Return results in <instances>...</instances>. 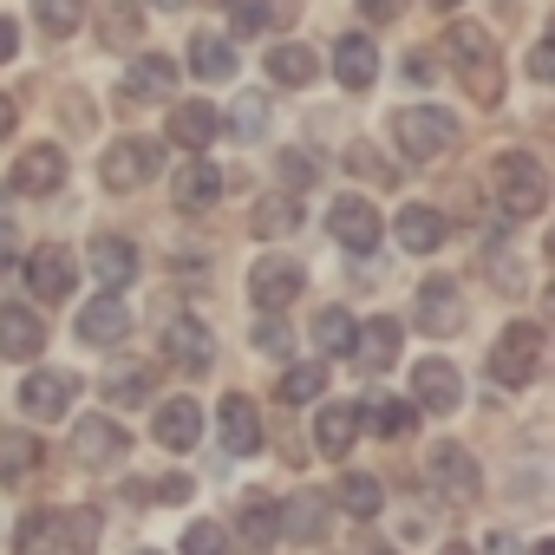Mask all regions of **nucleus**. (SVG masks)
Returning a JSON list of instances; mask_svg holds the SVG:
<instances>
[{
	"label": "nucleus",
	"mask_w": 555,
	"mask_h": 555,
	"mask_svg": "<svg viewBox=\"0 0 555 555\" xmlns=\"http://www.w3.org/2000/svg\"><path fill=\"white\" fill-rule=\"evenodd\" d=\"M444 53H451V66L464 73L470 99L496 105V92H503V60H496V40H490V27H477V21H451V34H444Z\"/></svg>",
	"instance_id": "1"
},
{
	"label": "nucleus",
	"mask_w": 555,
	"mask_h": 555,
	"mask_svg": "<svg viewBox=\"0 0 555 555\" xmlns=\"http://www.w3.org/2000/svg\"><path fill=\"white\" fill-rule=\"evenodd\" d=\"M392 144H399V157L431 164L457 144V118L438 112V105H405V112H392Z\"/></svg>",
	"instance_id": "2"
},
{
	"label": "nucleus",
	"mask_w": 555,
	"mask_h": 555,
	"mask_svg": "<svg viewBox=\"0 0 555 555\" xmlns=\"http://www.w3.org/2000/svg\"><path fill=\"white\" fill-rule=\"evenodd\" d=\"M542 203H548V170L529 151L496 157V209L503 216H542Z\"/></svg>",
	"instance_id": "3"
},
{
	"label": "nucleus",
	"mask_w": 555,
	"mask_h": 555,
	"mask_svg": "<svg viewBox=\"0 0 555 555\" xmlns=\"http://www.w3.org/2000/svg\"><path fill=\"white\" fill-rule=\"evenodd\" d=\"M535 373H542V327L535 321L503 327V340L490 347V379L509 386V392H522V386H535Z\"/></svg>",
	"instance_id": "4"
},
{
	"label": "nucleus",
	"mask_w": 555,
	"mask_h": 555,
	"mask_svg": "<svg viewBox=\"0 0 555 555\" xmlns=\"http://www.w3.org/2000/svg\"><path fill=\"white\" fill-rule=\"evenodd\" d=\"M164 170V144L157 138H118L112 151H105V164H99V177H105V190H138V183H151Z\"/></svg>",
	"instance_id": "5"
},
{
	"label": "nucleus",
	"mask_w": 555,
	"mask_h": 555,
	"mask_svg": "<svg viewBox=\"0 0 555 555\" xmlns=\"http://www.w3.org/2000/svg\"><path fill=\"white\" fill-rule=\"evenodd\" d=\"M301 288H308V274H301V261H288V255H261V261L248 268V295H255L261 314H282Z\"/></svg>",
	"instance_id": "6"
},
{
	"label": "nucleus",
	"mask_w": 555,
	"mask_h": 555,
	"mask_svg": "<svg viewBox=\"0 0 555 555\" xmlns=\"http://www.w3.org/2000/svg\"><path fill=\"white\" fill-rule=\"evenodd\" d=\"M327 229H334V242H340L347 255H373V248L386 242V222H379V209H373L366 196H340L334 216H327Z\"/></svg>",
	"instance_id": "7"
},
{
	"label": "nucleus",
	"mask_w": 555,
	"mask_h": 555,
	"mask_svg": "<svg viewBox=\"0 0 555 555\" xmlns=\"http://www.w3.org/2000/svg\"><path fill=\"white\" fill-rule=\"evenodd\" d=\"M73 282H79L73 248L47 242V248H34V255H27V288H34L40 301H66V295H73Z\"/></svg>",
	"instance_id": "8"
},
{
	"label": "nucleus",
	"mask_w": 555,
	"mask_h": 555,
	"mask_svg": "<svg viewBox=\"0 0 555 555\" xmlns=\"http://www.w3.org/2000/svg\"><path fill=\"white\" fill-rule=\"evenodd\" d=\"M164 360H170L177 373L203 379V373L216 366V340H209V327H203V321H170V327H164Z\"/></svg>",
	"instance_id": "9"
},
{
	"label": "nucleus",
	"mask_w": 555,
	"mask_h": 555,
	"mask_svg": "<svg viewBox=\"0 0 555 555\" xmlns=\"http://www.w3.org/2000/svg\"><path fill=\"white\" fill-rule=\"evenodd\" d=\"M412 405L418 412H457L464 405V379L451 360H418L412 366Z\"/></svg>",
	"instance_id": "10"
},
{
	"label": "nucleus",
	"mask_w": 555,
	"mask_h": 555,
	"mask_svg": "<svg viewBox=\"0 0 555 555\" xmlns=\"http://www.w3.org/2000/svg\"><path fill=\"white\" fill-rule=\"evenodd\" d=\"M73 399H79V386L66 379V373H27V386H21V405H27V418L34 425H53V418H66L73 412Z\"/></svg>",
	"instance_id": "11"
},
{
	"label": "nucleus",
	"mask_w": 555,
	"mask_h": 555,
	"mask_svg": "<svg viewBox=\"0 0 555 555\" xmlns=\"http://www.w3.org/2000/svg\"><path fill=\"white\" fill-rule=\"evenodd\" d=\"M73 451H79V464H92V470H112L125 451H131V438H125V425H112V418H79L73 425Z\"/></svg>",
	"instance_id": "12"
},
{
	"label": "nucleus",
	"mask_w": 555,
	"mask_h": 555,
	"mask_svg": "<svg viewBox=\"0 0 555 555\" xmlns=\"http://www.w3.org/2000/svg\"><path fill=\"white\" fill-rule=\"evenodd\" d=\"M66 183V151L60 144H34L21 164H14V190L21 196H53Z\"/></svg>",
	"instance_id": "13"
},
{
	"label": "nucleus",
	"mask_w": 555,
	"mask_h": 555,
	"mask_svg": "<svg viewBox=\"0 0 555 555\" xmlns=\"http://www.w3.org/2000/svg\"><path fill=\"white\" fill-rule=\"evenodd\" d=\"M353 366L360 373H386L392 360H399V321L392 314H379V321H366V327H353Z\"/></svg>",
	"instance_id": "14"
},
{
	"label": "nucleus",
	"mask_w": 555,
	"mask_h": 555,
	"mask_svg": "<svg viewBox=\"0 0 555 555\" xmlns=\"http://www.w3.org/2000/svg\"><path fill=\"white\" fill-rule=\"evenodd\" d=\"M40 347H47V321L34 314V308H0V353L8 360H40Z\"/></svg>",
	"instance_id": "15"
},
{
	"label": "nucleus",
	"mask_w": 555,
	"mask_h": 555,
	"mask_svg": "<svg viewBox=\"0 0 555 555\" xmlns=\"http://www.w3.org/2000/svg\"><path fill=\"white\" fill-rule=\"evenodd\" d=\"M216 105H203V99H183V105H170V144H183L190 157H203L209 144H216Z\"/></svg>",
	"instance_id": "16"
},
{
	"label": "nucleus",
	"mask_w": 555,
	"mask_h": 555,
	"mask_svg": "<svg viewBox=\"0 0 555 555\" xmlns=\"http://www.w3.org/2000/svg\"><path fill=\"white\" fill-rule=\"evenodd\" d=\"M125 334H131V308H125L118 295L86 301V314H79V340H86V347H118Z\"/></svg>",
	"instance_id": "17"
},
{
	"label": "nucleus",
	"mask_w": 555,
	"mask_h": 555,
	"mask_svg": "<svg viewBox=\"0 0 555 555\" xmlns=\"http://www.w3.org/2000/svg\"><path fill=\"white\" fill-rule=\"evenodd\" d=\"M431 483H438V490H451L457 503H470V496L483 490V477H477V457H470L464 444H438V451H431Z\"/></svg>",
	"instance_id": "18"
},
{
	"label": "nucleus",
	"mask_w": 555,
	"mask_h": 555,
	"mask_svg": "<svg viewBox=\"0 0 555 555\" xmlns=\"http://www.w3.org/2000/svg\"><path fill=\"white\" fill-rule=\"evenodd\" d=\"M301 216H308V209H301V196H295V190H274V196H261V203H255L248 229H255L261 242H288V235L301 229Z\"/></svg>",
	"instance_id": "19"
},
{
	"label": "nucleus",
	"mask_w": 555,
	"mask_h": 555,
	"mask_svg": "<svg viewBox=\"0 0 555 555\" xmlns=\"http://www.w3.org/2000/svg\"><path fill=\"white\" fill-rule=\"evenodd\" d=\"M418 327H425V334H438V340L464 327V301H457V288L444 282V274L418 288Z\"/></svg>",
	"instance_id": "20"
},
{
	"label": "nucleus",
	"mask_w": 555,
	"mask_h": 555,
	"mask_svg": "<svg viewBox=\"0 0 555 555\" xmlns=\"http://www.w3.org/2000/svg\"><path fill=\"white\" fill-rule=\"evenodd\" d=\"M86 268L99 274L105 288H125V282H138V248H131L125 235H99V242L86 248Z\"/></svg>",
	"instance_id": "21"
},
{
	"label": "nucleus",
	"mask_w": 555,
	"mask_h": 555,
	"mask_svg": "<svg viewBox=\"0 0 555 555\" xmlns=\"http://www.w3.org/2000/svg\"><path fill=\"white\" fill-rule=\"evenodd\" d=\"M392 235H399L405 255H431V248H444V216L425 209V203H405V209L392 216Z\"/></svg>",
	"instance_id": "22"
},
{
	"label": "nucleus",
	"mask_w": 555,
	"mask_h": 555,
	"mask_svg": "<svg viewBox=\"0 0 555 555\" xmlns=\"http://www.w3.org/2000/svg\"><path fill=\"white\" fill-rule=\"evenodd\" d=\"M203 438V405L196 399H164L157 405V444L164 451H196Z\"/></svg>",
	"instance_id": "23"
},
{
	"label": "nucleus",
	"mask_w": 555,
	"mask_h": 555,
	"mask_svg": "<svg viewBox=\"0 0 555 555\" xmlns=\"http://www.w3.org/2000/svg\"><path fill=\"white\" fill-rule=\"evenodd\" d=\"M222 451H235V457H255L261 451V412H255V399H222Z\"/></svg>",
	"instance_id": "24"
},
{
	"label": "nucleus",
	"mask_w": 555,
	"mask_h": 555,
	"mask_svg": "<svg viewBox=\"0 0 555 555\" xmlns=\"http://www.w3.org/2000/svg\"><path fill=\"white\" fill-rule=\"evenodd\" d=\"M334 73H340L347 92H366V86L379 79V53H373V40H366V34H340V47H334Z\"/></svg>",
	"instance_id": "25"
},
{
	"label": "nucleus",
	"mask_w": 555,
	"mask_h": 555,
	"mask_svg": "<svg viewBox=\"0 0 555 555\" xmlns=\"http://www.w3.org/2000/svg\"><path fill=\"white\" fill-rule=\"evenodd\" d=\"M170 86H177V60H164V53H144L125 73V99L131 105H157V99H170Z\"/></svg>",
	"instance_id": "26"
},
{
	"label": "nucleus",
	"mask_w": 555,
	"mask_h": 555,
	"mask_svg": "<svg viewBox=\"0 0 555 555\" xmlns=\"http://www.w3.org/2000/svg\"><path fill=\"white\" fill-rule=\"evenodd\" d=\"M353 438H360V405H347V399L321 405V425H314V444H321V457H340V464H347Z\"/></svg>",
	"instance_id": "27"
},
{
	"label": "nucleus",
	"mask_w": 555,
	"mask_h": 555,
	"mask_svg": "<svg viewBox=\"0 0 555 555\" xmlns=\"http://www.w3.org/2000/svg\"><path fill=\"white\" fill-rule=\"evenodd\" d=\"M235 529H242V542H248V548H268L274 535H282V503H274L268 490H248V496H242V509H235Z\"/></svg>",
	"instance_id": "28"
},
{
	"label": "nucleus",
	"mask_w": 555,
	"mask_h": 555,
	"mask_svg": "<svg viewBox=\"0 0 555 555\" xmlns=\"http://www.w3.org/2000/svg\"><path fill=\"white\" fill-rule=\"evenodd\" d=\"M190 73L222 86V79H235V73H242V53H235L222 34H190Z\"/></svg>",
	"instance_id": "29"
},
{
	"label": "nucleus",
	"mask_w": 555,
	"mask_h": 555,
	"mask_svg": "<svg viewBox=\"0 0 555 555\" xmlns=\"http://www.w3.org/2000/svg\"><path fill=\"white\" fill-rule=\"evenodd\" d=\"M327 522H334V496H321V490H301V496L282 509V529H288L295 542H321Z\"/></svg>",
	"instance_id": "30"
},
{
	"label": "nucleus",
	"mask_w": 555,
	"mask_h": 555,
	"mask_svg": "<svg viewBox=\"0 0 555 555\" xmlns=\"http://www.w3.org/2000/svg\"><path fill=\"white\" fill-rule=\"evenodd\" d=\"M14 548H21V555H66L60 509H27V516H21V529H14Z\"/></svg>",
	"instance_id": "31"
},
{
	"label": "nucleus",
	"mask_w": 555,
	"mask_h": 555,
	"mask_svg": "<svg viewBox=\"0 0 555 555\" xmlns=\"http://www.w3.org/2000/svg\"><path fill=\"white\" fill-rule=\"evenodd\" d=\"M360 425H373L379 438H412V431H418V405H412V399H386V392H379V399H366V405H360Z\"/></svg>",
	"instance_id": "32"
},
{
	"label": "nucleus",
	"mask_w": 555,
	"mask_h": 555,
	"mask_svg": "<svg viewBox=\"0 0 555 555\" xmlns=\"http://www.w3.org/2000/svg\"><path fill=\"white\" fill-rule=\"evenodd\" d=\"M216 196H222V170L203 164V157H190V164L177 170V209H209Z\"/></svg>",
	"instance_id": "33"
},
{
	"label": "nucleus",
	"mask_w": 555,
	"mask_h": 555,
	"mask_svg": "<svg viewBox=\"0 0 555 555\" xmlns=\"http://www.w3.org/2000/svg\"><path fill=\"white\" fill-rule=\"evenodd\" d=\"M334 503H340L347 516L373 522V516L386 509V490H379V477H366V470H347V477H340V490H334Z\"/></svg>",
	"instance_id": "34"
},
{
	"label": "nucleus",
	"mask_w": 555,
	"mask_h": 555,
	"mask_svg": "<svg viewBox=\"0 0 555 555\" xmlns=\"http://www.w3.org/2000/svg\"><path fill=\"white\" fill-rule=\"evenodd\" d=\"M321 392H327V366H321V360L288 366V373H282V386H274V399H282L288 412H295V405H314Z\"/></svg>",
	"instance_id": "35"
},
{
	"label": "nucleus",
	"mask_w": 555,
	"mask_h": 555,
	"mask_svg": "<svg viewBox=\"0 0 555 555\" xmlns=\"http://www.w3.org/2000/svg\"><path fill=\"white\" fill-rule=\"evenodd\" d=\"M40 438L34 431H0V483H21L27 470H40Z\"/></svg>",
	"instance_id": "36"
},
{
	"label": "nucleus",
	"mask_w": 555,
	"mask_h": 555,
	"mask_svg": "<svg viewBox=\"0 0 555 555\" xmlns=\"http://www.w3.org/2000/svg\"><path fill=\"white\" fill-rule=\"evenodd\" d=\"M314 73H321V60L308 47H274L268 53V79L274 86H314Z\"/></svg>",
	"instance_id": "37"
},
{
	"label": "nucleus",
	"mask_w": 555,
	"mask_h": 555,
	"mask_svg": "<svg viewBox=\"0 0 555 555\" xmlns=\"http://www.w3.org/2000/svg\"><path fill=\"white\" fill-rule=\"evenodd\" d=\"M353 327H360V321H353L347 308H321V314H314V347H321L327 360H347V347H353Z\"/></svg>",
	"instance_id": "38"
},
{
	"label": "nucleus",
	"mask_w": 555,
	"mask_h": 555,
	"mask_svg": "<svg viewBox=\"0 0 555 555\" xmlns=\"http://www.w3.org/2000/svg\"><path fill=\"white\" fill-rule=\"evenodd\" d=\"M229 131H235L242 144H255V138L268 131V99H261V92H242V99L229 105Z\"/></svg>",
	"instance_id": "39"
},
{
	"label": "nucleus",
	"mask_w": 555,
	"mask_h": 555,
	"mask_svg": "<svg viewBox=\"0 0 555 555\" xmlns=\"http://www.w3.org/2000/svg\"><path fill=\"white\" fill-rule=\"evenodd\" d=\"M151 386H157V379H151V366H118V373L105 379V399H112V405H144V399H151Z\"/></svg>",
	"instance_id": "40"
},
{
	"label": "nucleus",
	"mask_w": 555,
	"mask_h": 555,
	"mask_svg": "<svg viewBox=\"0 0 555 555\" xmlns=\"http://www.w3.org/2000/svg\"><path fill=\"white\" fill-rule=\"evenodd\" d=\"M34 21L40 34H73L86 21V0H34Z\"/></svg>",
	"instance_id": "41"
},
{
	"label": "nucleus",
	"mask_w": 555,
	"mask_h": 555,
	"mask_svg": "<svg viewBox=\"0 0 555 555\" xmlns=\"http://www.w3.org/2000/svg\"><path fill=\"white\" fill-rule=\"evenodd\" d=\"M255 353L288 360V353H295V327H288L282 314H261V321H255Z\"/></svg>",
	"instance_id": "42"
},
{
	"label": "nucleus",
	"mask_w": 555,
	"mask_h": 555,
	"mask_svg": "<svg viewBox=\"0 0 555 555\" xmlns=\"http://www.w3.org/2000/svg\"><path fill=\"white\" fill-rule=\"evenodd\" d=\"M229 8H235V34H261L268 21L288 14V0H229Z\"/></svg>",
	"instance_id": "43"
},
{
	"label": "nucleus",
	"mask_w": 555,
	"mask_h": 555,
	"mask_svg": "<svg viewBox=\"0 0 555 555\" xmlns=\"http://www.w3.org/2000/svg\"><path fill=\"white\" fill-rule=\"evenodd\" d=\"M183 555H229V529L209 522V516H196V522L183 529Z\"/></svg>",
	"instance_id": "44"
},
{
	"label": "nucleus",
	"mask_w": 555,
	"mask_h": 555,
	"mask_svg": "<svg viewBox=\"0 0 555 555\" xmlns=\"http://www.w3.org/2000/svg\"><path fill=\"white\" fill-rule=\"evenodd\" d=\"M60 529H66V555L73 548H92L99 542V509H73V516H60Z\"/></svg>",
	"instance_id": "45"
},
{
	"label": "nucleus",
	"mask_w": 555,
	"mask_h": 555,
	"mask_svg": "<svg viewBox=\"0 0 555 555\" xmlns=\"http://www.w3.org/2000/svg\"><path fill=\"white\" fill-rule=\"evenodd\" d=\"M314 170H321V164H314V157H308V151H282V177H288V183H295V196H301V190H308V183H314Z\"/></svg>",
	"instance_id": "46"
},
{
	"label": "nucleus",
	"mask_w": 555,
	"mask_h": 555,
	"mask_svg": "<svg viewBox=\"0 0 555 555\" xmlns=\"http://www.w3.org/2000/svg\"><path fill=\"white\" fill-rule=\"evenodd\" d=\"M353 8H360L366 21H399V14H405V0H353Z\"/></svg>",
	"instance_id": "47"
},
{
	"label": "nucleus",
	"mask_w": 555,
	"mask_h": 555,
	"mask_svg": "<svg viewBox=\"0 0 555 555\" xmlns=\"http://www.w3.org/2000/svg\"><path fill=\"white\" fill-rule=\"evenodd\" d=\"M347 164H353V170H360V177H373V183H379V177H386V164H379V157H373V151H366V144H353V151H347Z\"/></svg>",
	"instance_id": "48"
},
{
	"label": "nucleus",
	"mask_w": 555,
	"mask_h": 555,
	"mask_svg": "<svg viewBox=\"0 0 555 555\" xmlns=\"http://www.w3.org/2000/svg\"><path fill=\"white\" fill-rule=\"evenodd\" d=\"M14 53H21V27H14V21H8V14H0V66H8V60H14Z\"/></svg>",
	"instance_id": "49"
},
{
	"label": "nucleus",
	"mask_w": 555,
	"mask_h": 555,
	"mask_svg": "<svg viewBox=\"0 0 555 555\" xmlns=\"http://www.w3.org/2000/svg\"><path fill=\"white\" fill-rule=\"evenodd\" d=\"M529 73H535V79H555V53H548V47H535V53H529Z\"/></svg>",
	"instance_id": "50"
},
{
	"label": "nucleus",
	"mask_w": 555,
	"mask_h": 555,
	"mask_svg": "<svg viewBox=\"0 0 555 555\" xmlns=\"http://www.w3.org/2000/svg\"><path fill=\"white\" fill-rule=\"evenodd\" d=\"M483 555H516V535H503V529H496V535L483 542Z\"/></svg>",
	"instance_id": "51"
},
{
	"label": "nucleus",
	"mask_w": 555,
	"mask_h": 555,
	"mask_svg": "<svg viewBox=\"0 0 555 555\" xmlns=\"http://www.w3.org/2000/svg\"><path fill=\"white\" fill-rule=\"evenodd\" d=\"M8 131H14V99L0 92V138H8Z\"/></svg>",
	"instance_id": "52"
},
{
	"label": "nucleus",
	"mask_w": 555,
	"mask_h": 555,
	"mask_svg": "<svg viewBox=\"0 0 555 555\" xmlns=\"http://www.w3.org/2000/svg\"><path fill=\"white\" fill-rule=\"evenodd\" d=\"M8 242H14V222H8V216H0V248H8Z\"/></svg>",
	"instance_id": "53"
},
{
	"label": "nucleus",
	"mask_w": 555,
	"mask_h": 555,
	"mask_svg": "<svg viewBox=\"0 0 555 555\" xmlns=\"http://www.w3.org/2000/svg\"><path fill=\"white\" fill-rule=\"evenodd\" d=\"M529 555H555V542H535V548H529Z\"/></svg>",
	"instance_id": "54"
},
{
	"label": "nucleus",
	"mask_w": 555,
	"mask_h": 555,
	"mask_svg": "<svg viewBox=\"0 0 555 555\" xmlns=\"http://www.w3.org/2000/svg\"><path fill=\"white\" fill-rule=\"evenodd\" d=\"M438 555H470V548H464V542H451V548H438Z\"/></svg>",
	"instance_id": "55"
},
{
	"label": "nucleus",
	"mask_w": 555,
	"mask_h": 555,
	"mask_svg": "<svg viewBox=\"0 0 555 555\" xmlns=\"http://www.w3.org/2000/svg\"><path fill=\"white\" fill-rule=\"evenodd\" d=\"M431 8H438V14H451V8H457V0H431Z\"/></svg>",
	"instance_id": "56"
},
{
	"label": "nucleus",
	"mask_w": 555,
	"mask_h": 555,
	"mask_svg": "<svg viewBox=\"0 0 555 555\" xmlns=\"http://www.w3.org/2000/svg\"><path fill=\"white\" fill-rule=\"evenodd\" d=\"M151 8H183V0H151Z\"/></svg>",
	"instance_id": "57"
},
{
	"label": "nucleus",
	"mask_w": 555,
	"mask_h": 555,
	"mask_svg": "<svg viewBox=\"0 0 555 555\" xmlns=\"http://www.w3.org/2000/svg\"><path fill=\"white\" fill-rule=\"evenodd\" d=\"M379 555H392V548H379Z\"/></svg>",
	"instance_id": "58"
},
{
	"label": "nucleus",
	"mask_w": 555,
	"mask_h": 555,
	"mask_svg": "<svg viewBox=\"0 0 555 555\" xmlns=\"http://www.w3.org/2000/svg\"><path fill=\"white\" fill-rule=\"evenodd\" d=\"M138 555H151V548H138Z\"/></svg>",
	"instance_id": "59"
}]
</instances>
